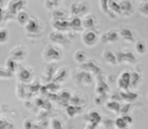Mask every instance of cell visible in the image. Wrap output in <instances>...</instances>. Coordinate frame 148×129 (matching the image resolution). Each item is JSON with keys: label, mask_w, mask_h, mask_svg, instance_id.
Segmentation results:
<instances>
[{"label": "cell", "mask_w": 148, "mask_h": 129, "mask_svg": "<svg viewBox=\"0 0 148 129\" xmlns=\"http://www.w3.org/2000/svg\"><path fill=\"white\" fill-rule=\"evenodd\" d=\"M96 86H95V95L98 97L108 98L110 94V86L106 81V78L103 75L96 77L95 78Z\"/></svg>", "instance_id": "obj_1"}, {"label": "cell", "mask_w": 148, "mask_h": 129, "mask_svg": "<svg viewBox=\"0 0 148 129\" xmlns=\"http://www.w3.org/2000/svg\"><path fill=\"white\" fill-rule=\"evenodd\" d=\"M43 60L47 61V63L53 64L56 62H59L62 59V51L60 49V47H56L53 45H47L45 49L42 53Z\"/></svg>", "instance_id": "obj_2"}, {"label": "cell", "mask_w": 148, "mask_h": 129, "mask_svg": "<svg viewBox=\"0 0 148 129\" xmlns=\"http://www.w3.org/2000/svg\"><path fill=\"white\" fill-rule=\"evenodd\" d=\"M75 83L79 86L90 87L95 82V77L88 72H85L82 70H78L74 75Z\"/></svg>", "instance_id": "obj_3"}, {"label": "cell", "mask_w": 148, "mask_h": 129, "mask_svg": "<svg viewBox=\"0 0 148 129\" xmlns=\"http://www.w3.org/2000/svg\"><path fill=\"white\" fill-rule=\"evenodd\" d=\"M117 60V64H134L137 62V58L135 54L131 51H123L120 49L118 51H114Z\"/></svg>", "instance_id": "obj_4"}, {"label": "cell", "mask_w": 148, "mask_h": 129, "mask_svg": "<svg viewBox=\"0 0 148 129\" xmlns=\"http://www.w3.org/2000/svg\"><path fill=\"white\" fill-rule=\"evenodd\" d=\"M90 4L86 1H78L74 2L71 5L70 15L71 16H78V17H83V16L89 14Z\"/></svg>", "instance_id": "obj_5"}, {"label": "cell", "mask_w": 148, "mask_h": 129, "mask_svg": "<svg viewBox=\"0 0 148 129\" xmlns=\"http://www.w3.org/2000/svg\"><path fill=\"white\" fill-rule=\"evenodd\" d=\"M81 39L85 47H93L99 43L100 35L97 30H84L81 35Z\"/></svg>", "instance_id": "obj_6"}, {"label": "cell", "mask_w": 148, "mask_h": 129, "mask_svg": "<svg viewBox=\"0 0 148 129\" xmlns=\"http://www.w3.org/2000/svg\"><path fill=\"white\" fill-rule=\"evenodd\" d=\"M79 70L85 71V72H88L90 74H92L94 77H98L100 75H103V70L96 62L92 61V60H88L86 63L82 64L79 66Z\"/></svg>", "instance_id": "obj_7"}, {"label": "cell", "mask_w": 148, "mask_h": 129, "mask_svg": "<svg viewBox=\"0 0 148 129\" xmlns=\"http://www.w3.org/2000/svg\"><path fill=\"white\" fill-rule=\"evenodd\" d=\"M49 38L53 41L56 47H68L71 43V39L66 35V33H62L59 32H53L49 35Z\"/></svg>", "instance_id": "obj_8"}, {"label": "cell", "mask_w": 148, "mask_h": 129, "mask_svg": "<svg viewBox=\"0 0 148 129\" xmlns=\"http://www.w3.org/2000/svg\"><path fill=\"white\" fill-rule=\"evenodd\" d=\"M129 80H130V71H122L118 76V78H116V85H117L119 91L130 90Z\"/></svg>", "instance_id": "obj_9"}, {"label": "cell", "mask_w": 148, "mask_h": 129, "mask_svg": "<svg viewBox=\"0 0 148 129\" xmlns=\"http://www.w3.org/2000/svg\"><path fill=\"white\" fill-rule=\"evenodd\" d=\"M82 26L84 30H97L99 32L98 19L93 14H87L82 17Z\"/></svg>", "instance_id": "obj_10"}, {"label": "cell", "mask_w": 148, "mask_h": 129, "mask_svg": "<svg viewBox=\"0 0 148 129\" xmlns=\"http://www.w3.org/2000/svg\"><path fill=\"white\" fill-rule=\"evenodd\" d=\"M119 32V36L125 41V43H136V35H135L134 30H132L129 26H122L120 27V30H118Z\"/></svg>", "instance_id": "obj_11"}, {"label": "cell", "mask_w": 148, "mask_h": 129, "mask_svg": "<svg viewBox=\"0 0 148 129\" xmlns=\"http://www.w3.org/2000/svg\"><path fill=\"white\" fill-rule=\"evenodd\" d=\"M24 28L28 34H35L42 32V25L35 17H29V19L24 25Z\"/></svg>", "instance_id": "obj_12"}, {"label": "cell", "mask_w": 148, "mask_h": 129, "mask_svg": "<svg viewBox=\"0 0 148 129\" xmlns=\"http://www.w3.org/2000/svg\"><path fill=\"white\" fill-rule=\"evenodd\" d=\"M120 6V16L123 17H131L134 13V6L133 3L129 0H122L118 1Z\"/></svg>", "instance_id": "obj_13"}, {"label": "cell", "mask_w": 148, "mask_h": 129, "mask_svg": "<svg viewBox=\"0 0 148 129\" xmlns=\"http://www.w3.org/2000/svg\"><path fill=\"white\" fill-rule=\"evenodd\" d=\"M120 38L119 32L117 30H107L100 35V40L104 43H115Z\"/></svg>", "instance_id": "obj_14"}, {"label": "cell", "mask_w": 148, "mask_h": 129, "mask_svg": "<svg viewBox=\"0 0 148 129\" xmlns=\"http://www.w3.org/2000/svg\"><path fill=\"white\" fill-rule=\"evenodd\" d=\"M102 118H103V116L97 110H91V111H89L85 115V120L87 121V123L93 124V125H97V126L100 125V123L102 121Z\"/></svg>", "instance_id": "obj_15"}, {"label": "cell", "mask_w": 148, "mask_h": 129, "mask_svg": "<svg viewBox=\"0 0 148 129\" xmlns=\"http://www.w3.org/2000/svg\"><path fill=\"white\" fill-rule=\"evenodd\" d=\"M119 94L121 97V101L122 103H130L133 104L137 101L138 99V94L132 90L128 91H119Z\"/></svg>", "instance_id": "obj_16"}, {"label": "cell", "mask_w": 148, "mask_h": 129, "mask_svg": "<svg viewBox=\"0 0 148 129\" xmlns=\"http://www.w3.org/2000/svg\"><path fill=\"white\" fill-rule=\"evenodd\" d=\"M32 70H30L27 67H20L17 70V76L20 82L22 83H27L30 82L32 79Z\"/></svg>", "instance_id": "obj_17"}, {"label": "cell", "mask_w": 148, "mask_h": 129, "mask_svg": "<svg viewBox=\"0 0 148 129\" xmlns=\"http://www.w3.org/2000/svg\"><path fill=\"white\" fill-rule=\"evenodd\" d=\"M53 32H59L62 33H68L71 32L69 20H53Z\"/></svg>", "instance_id": "obj_18"}, {"label": "cell", "mask_w": 148, "mask_h": 129, "mask_svg": "<svg viewBox=\"0 0 148 129\" xmlns=\"http://www.w3.org/2000/svg\"><path fill=\"white\" fill-rule=\"evenodd\" d=\"M69 77V71L66 68H60L58 70H56L55 75L53 77V82L57 83V84H60V83H64V81L68 79Z\"/></svg>", "instance_id": "obj_19"}, {"label": "cell", "mask_w": 148, "mask_h": 129, "mask_svg": "<svg viewBox=\"0 0 148 129\" xmlns=\"http://www.w3.org/2000/svg\"><path fill=\"white\" fill-rule=\"evenodd\" d=\"M69 23H70V28L73 32H83L82 26V17H78V16H71L69 19Z\"/></svg>", "instance_id": "obj_20"}, {"label": "cell", "mask_w": 148, "mask_h": 129, "mask_svg": "<svg viewBox=\"0 0 148 129\" xmlns=\"http://www.w3.org/2000/svg\"><path fill=\"white\" fill-rule=\"evenodd\" d=\"M142 82V75L140 73H137L136 71L130 72V80H129V85L131 89H137L139 85Z\"/></svg>", "instance_id": "obj_21"}, {"label": "cell", "mask_w": 148, "mask_h": 129, "mask_svg": "<svg viewBox=\"0 0 148 129\" xmlns=\"http://www.w3.org/2000/svg\"><path fill=\"white\" fill-rule=\"evenodd\" d=\"M102 57L103 60L105 61V63L109 66H117V60H116L115 53L113 51H110V49H105L102 54Z\"/></svg>", "instance_id": "obj_22"}, {"label": "cell", "mask_w": 148, "mask_h": 129, "mask_svg": "<svg viewBox=\"0 0 148 129\" xmlns=\"http://www.w3.org/2000/svg\"><path fill=\"white\" fill-rule=\"evenodd\" d=\"M25 55H26V51L24 49V47L19 45V47H15L12 49L11 54H10V59L14 60L15 62L22 61L24 59V57H25Z\"/></svg>", "instance_id": "obj_23"}, {"label": "cell", "mask_w": 148, "mask_h": 129, "mask_svg": "<svg viewBox=\"0 0 148 129\" xmlns=\"http://www.w3.org/2000/svg\"><path fill=\"white\" fill-rule=\"evenodd\" d=\"M70 17V12L62 8H57L53 11V20H69Z\"/></svg>", "instance_id": "obj_24"}, {"label": "cell", "mask_w": 148, "mask_h": 129, "mask_svg": "<svg viewBox=\"0 0 148 129\" xmlns=\"http://www.w3.org/2000/svg\"><path fill=\"white\" fill-rule=\"evenodd\" d=\"M87 102V99L82 95H72L70 99V105L77 107H84Z\"/></svg>", "instance_id": "obj_25"}, {"label": "cell", "mask_w": 148, "mask_h": 129, "mask_svg": "<svg viewBox=\"0 0 148 129\" xmlns=\"http://www.w3.org/2000/svg\"><path fill=\"white\" fill-rule=\"evenodd\" d=\"M104 104H105V108L109 112H111V113H113V114H119V112H120L121 104L122 103H118V102H114V101L107 100Z\"/></svg>", "instance_id": "obj_26"}, {"label": "cell", "mask_w": 148, "mask_h": 129, "mask_svg": "<svg viewBox=\"0 0 148 129\" xmlns=\"http://www.w3.org/2000/svg\"><path fill=\"white\" fill-rule=\"evenodd\" d=\"M99 7H100V10H101L107 17L111 18V19H115V18L117 17V16L114 15V14L110 11L109 7H108V1H106V0H101V1H99Z\"/></svg>", "instance_id": "obj_27"}, {"label": "cell", "mask_w": 148, "mask_h": 129, "mask_svg": "<svg viewBox=\"0 0 148 129\" xmlns=\"http://www.w3.org/2000/svg\"><path fill=\"white\" fill-rule=\"evenodd\" d=\"M74 60L77 64H82L84 63H86L88 61V56H87L86 51H77L74 54Z\"/></svg>", "instance_id": "obj_28"}, {"label": "cell", "mask_w": 148, "mask_h": 129, "mask_svg": "<svg viewBox=\"0 0 148 129\" xmlns=\"http://www.w3.org/2000/svg\"><path fill=\"white\" fill-rule=\"evenodd\" d=\"M55 72H56L55 64H47V67L45 68V74H43V77H45V81H47V82H51V80H53Z\"/></svg>", "instance_id": "obj_29"}, {"label": "cell", "mask_w": 148, "mask_h": 129, "mask_svg": "<svg viewBox=\"0 0 148 129\" xmlns=\"http://www.w3.org/2000/svg\"><path fill=\"white\" fill-rule=\"evenodd\" d=\"M135 107V104H130V103H122L120 107V112H119V115H128Z\"/></svg>", "instance_id": "obj_30"}, {"label": "cell", "mask_w": 148, "mask_h": 129, "mask_svg": "<svg viewBox=\"0 0 148 129\" xmlns=\"http://www.w3.org/2000/svg\"><path fill=\"white\" fill-rule=\"evenodd\" d=\"M108 7H109L110 11L116 16H120V6H119L118 1H114V0H109L108 1Z\"/></svg>", "instance_id": "obj_31"}, {"label": "cell", "mask_w": 148, "mask_h": 129, "mask_svg": "<svg viewBox=\"0 0 148 129\" xmlns=\"http://www.w3.org/2000/svg\"><path fill=\"white\" fill-rule=\"evenodd\" d=\"M82 110H83V107H77V106L68 105V107H66V113H68L69 117L73 118L76 115H78L79 113H81Z\"/></svg>", "instance_id": "obj_32"}, {"label": "cell", "mask_w": 148, "mask_h": 129, "mask_svg": "<svg viewBox=\"0 0 148 129\" xmlns=\"http://www.w3.org/2000/svg\"><path fill=\"white\" fill-rule=\"evenodd\" d=\"M147 51V47L146 43L143 40H137L135 43V51H136L138 55H144Z\"/></svg>", "instance_id": "obj_33"}, {"label": "cell", "mask_w": 148, "mask_h": 129, "mask_svg": "<svg viewBox=\"0 0 148 129\" xmlns=\"http://www.w3.org/2000/svg\"><path fill=\"white\" fill-rule=\"evenodd\" d=\"M138 11L144 17H148V0L141 1L138 3Z\"/></svg>", "instance_id": "obj_34"}, {"label": "cell", "mask_w": 148, "mask_h": 129, "mask_svg": "<svg viewBox=\"0 0 148 129\" xmlns=\"http://www.w3.org/2000/svg\"><path fill=\"white\" fill-rule=\"evenodd\" d=\"M127 127H128V125L124 121L122 116H118L114 119V128L115 129H125Z\"/></svg>", "instance_id": "obj_35"}, {"label": "cell", "mask_w": 148, "mask_h": 129, "mask_svg": "<svg viewBox=\"0 0 148 129\" xmlns=\"http://www.w3.org/2000/svg\"><path fill=\"white\" fill-rule=\"evenodd\" d=\"M6 69H7L9 72H11L12 74H13L15 71L18 70V63L14 61V60H12V59H10V58H9V59L6 61Z\"/></svg>", "instance_id": "obj_36"}, {"label": "cell", "mask_w": 148, "mask_h": 129, "mask_svg": "<svg viewBox=\"0 0 148 129\" xmlns=\"http://www.w3.org/2000/svg\"><path fill=\"white\" fill-rule=\"evenodd\" d=\"M9 38V32L6 27H0V45L7 43Z\"/></svg>", "instance_id": "obj_37"}, {"label": "cell", "mask_w": 148, "mask_h": 129, "mask_svg": "<svg viewBox=\"0 0 148 129\" xmlns=\"http://www.w3.org/2000/svg\"><path fill=\"white\" fill-rule=\"evenodd\" d=\"M17 21L19 22L20 24H22V25H25V23L27 22V20L29 19V16H28V14L26 13L25 11H23V10H20L19 12L17 13Z\"/></svg>", "instance_id": "obj_38"}, {"label": "cell", "mask_w": 148, "mask_h": 129, "mask_svg": "<svg viewBox=\"0 0 148 129\" xmlns=\"http://www.w3.org/2000/svg\"><path fill=\"white\" fill-rule=\"evenodd\" d=\"M101 124L104 128L108 129V128H113L114 127V120L111 119L110 117H103L102 118Z\"/></svg>", "instance_id": "obj_39"}, {"label": "cell", "mask_w": 148, "mask_h": 129, "mask_svg": "<svg viewBox=\"0 0 148 129\" xmlns=\"http://www.w3.org/2000/svg\"><path fill=\"white\" fill-rule=\"evenodd\" d=\"M60 2L59 1H55V0H47V1L45 2V6L47 8V9L51 10H56L59 6Z\"/></svg>", "instance_id": "obj_40"}, {"label": "cell", "mask_w": 148, "mask_h": 129, "mask_svg": "<svg viewBox=\"0 0 148 129\" xmlns=\"http://www.w3.org/2000/svg\"><path fill=\"white\" fill-rule=\"evenodd\" d=\"M108 100L110 101H114V102H118V103H122L121 101V97L120 94H119V91H114V92H111L108 96Z\"/></svg>", "instance_id": "obj_41"}, {"label": "cell", "mask_w": 148, "mask_h": 129, "mask_svg": "<svg viewBox=\"0 0 148 129\" xmlns=\"http://www.w3.org/2000/svg\"><path fill=\"white\" fill-rule=\"evenodd\" d=\"M71 97H72V93L68 90H62L60 93V98L64 102H70Z\"/></svg>", "instance_id": "obj_42"}, {"label": "cell", "mask_w": 148, "mask_h": 129, "mask_svg": "<svg viewBox=\"0 0 148 129\" xmlns=\"http://www.w3.org/2000/svg\"><path fill=\"white\" fill-rule=\"evenodd\" d=\"M51 129H62V124L58 118H53L51 120Z\"/></svg>", "instance_id": "obj_43"}, {"label": "cell", "mask_w": 148, "mask_h": 129, "mask_svg": "<svg viewBox=\"0 0 148 129\" xmlns=\"http://www.w3.org/2000/svg\"><path fill=\"white\" fill-rule=\"evenodd\" d=\"M121 116V115H120ZM123 117V119H124V121L126 122V124L127 125H131V124L133 123V118H132V116L130 115V114H128V115H123L122 116Z\"/></svg>", "instance_id": "obj_44"}, {"label": "cell", "mask_w": 148, "mask_h": 129, "mask_svg": "<svg viewBox=\"0 0 148 129\" xmlns=\"http://www.w3.org/2000/svg\"><path fill=\"white\" fill-rule=\"evenodd\" d=\"M24 128L25 129H32L33 128V124L31 122V120H26L24 122Z\"/></svg>", "instance_id": "obj_45"}, {"label": "cell", "mask_w": 148, "mask_h": 129, "mask_svg": "<svg viewBox=\"0 0 148 129\" xmlns=\"http://www.w3.org/2000/svg\"><path fill=\"white\" fill-rule=\"evenodd\" d=\"M147 99H148V94H147Z\"/></svg>", "instance_id": "obj_46"}]
</instances>
